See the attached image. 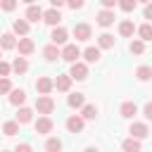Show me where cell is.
<instances>
[{"instance_id": "obj_1", "label": "cell", "mask_w": 152, "mask_h": 152, "mask_svg": "<svg viewBox=\"0 0 152 152\" xmlns=\"http://www.w3.org/2000/svg\"><path fill=\"white\" fill-rule=\"evenodd\" d=\"M36 112L38 114H52L55 112V100L50 95H38L36 100Z\"/></svg>"}, {"instance_id": "obj_2", "label": "cell", "mask_w": 152, "mask_h": 152, "mask_svg": "<svg viewBox=\"0 0 152 152\" xmlns=\"http://www.w3.org/2000/svg\"><path fill=\"white\" fill-rule=\"evenodd\" d=\"M83 52L78 50V45L76 43H71V45H64L62 48V59L64 62H69V64H74V62H78V57H81Z\"/></svg>"}, {"instance_id": "obj_3", "label": "cell", "mask_w": 152, "mask_h": 152, "mask_svg": "<svg viewBox=\"0 0 152 152\" xmlns=\"http://www.w3.org/2000/svg\"><path fill=\"white\" fill-rule=\"evenodd\" d=\"M33 128H36V133H40V135H50V133H52V119H50L48 114H40L38 121L33 124Z\"/></svg>"}, {"instance_id": "obj_4", "label": "cell", "mask_w": 152, "mask_h": 152, "mask_svg": "<svg viewBox=\"0 0 152 152\" xmlns=\"http://www.w3.org/2000/svg\"><path fill=\"white\" fill-rule=\"evenodd\" d=\"M114 10H109V7H104V10H100L97 14H95V21L102 26V28H107V26H112L114 24Z\"/></svg>"}, {"instance_id": "obj_5", "label": "cell", "mask_w": 152, "mask_h": 152, "mask_svg": "<svg viewBox=\"0 0 152 152\" xmlns=\"http://www.w3.org/2000/svg\"><path fill=\"white\" fill-rule=\"evenodd\" d=\"M69 74H71L74 81H83V78H88V66L83 62H74L71 69H69Z\"/></svg>"}, {"instance_id": "obj_6", "label": "cell", "mask_w": 152, "mask_h": 152, "mask_svg": "<svg viewBox=\"0 0 152 152\" xmlns=\"http://www.w3.org/2000/svg\"><path fill=\"white\" fill-rule=\"evenodd\" d=\"M83 126H86V119H83V116L71 114V116L66 119V131H69V133H81V131H83Z\"/></svg>"}, {"instance_id": "obj_7", "label": "cell", "mask_w": 152, "mask_h": 152, "mask_svg": "<svg viewBox=\"0 0 152 152\" xmlns=\"http://www.w3.org/2000/svg\"><path fill=\"white\" fill-rule=\"evenodd\" d=\"M43 21H45V24H50V26H57V24L62 21L59 7H50V10H45V12H43Z\"/></svg>"}, {"instance_id": "obj_8", "label": "cell", "mask_w": 152, "mask_h": 152, "mask_svg": "<svg viewBox=\"0 0 152 152\" xmlns=\"http://www.w3.org/2000/svg\"><path fill=\"white\" fill-rule=\"evenodd\" d=\"M52 88H55V81H52V78H48V76H40V78L36 81V90H38L40 95H50V93H52Z\"/></svg>"}, {"instance_id": "obj_9", "label": "cell", "mask_w": 152, "mask_h": 152, "mask_svg": "<svg viewBox=\"0 0 152 152\" xmlns=\"http://www.w3.org/2000/svg\"><path fill=\"white\" fill-rule=\"evenodd\" d=\"M90 36H93V28L88 24H76L74 26V38L76 40H90Z\"/></svg>"}, {"instance_id": "obj_10", "label": "cell", "mask_w": 152, "mask_h": 152, "mask_svg": "<svg viewBox=\"0 0 152 152\" xmlns=\"http://www.w3.org/2000/svg\"><path fill=\"white\" fill-rule=\"evenodd\" d=\"M43 57H45L48 62H55V59H59V57H62V50H59V45H57V43H50V45H45V48H43Z\"/></svg>"}, {"instance_id": "obj_11", "label": "cell", "mask_w": 152, "mask_h": 152, "mask_svg": "<svg viewBox=\"0 0 152 152\" xmlns=\"http://www.w3.org/2000/svg\"><path fill=\"white\" fill-rule=\"evenodd\" d=\"M71 74H59L57 78H55V88L59 90V93H69V88H71Z\"/></svg>"}, {"instance_id": "obj_12", "label": "cell", "mask_w": 152, "mask_h": 152, "mask_svg": "<svg viewBox=\"0 0 152 152\" xmlns=\"http://www.w3.org/2000/svg\"><path fill=\"white\" fill-rule=\"evenodd\" d=\"M17 48H19V55H24V57H26V55H31V52L36 50V43H33L31 38H26V36H24V38H19V40H17Z\"/></svg>"}, {"instance_id": "obj_13", "label": "cell", "mask_w": 152, "mask_h": 152, "mask_svg": "<svg viewBox=\"0 0 152 152\" xmlns=\"http://www.w3.org/2000/svg\"><path fill=\"white\" fill-rule=\"evenodd\" d=\"M128 133L133 135V138H147L150 135V128H147V124H131V128H128Z\"/></svg>"}, {"instance_id": "obj_14", "label": "cell", "mask_w": 152, "mask_h": 152, "mask_svg": "<svg viewBox=\"0 0 152 152\" xmlns=\"http://www.w3.org/2000/svg\"><path fill=\"white\" fill-rule=\"evenodd\" d=\"M50 38H52V43H57V45H64V43H66V38H69V31H66V28H62V26H55Z\"/></svg>"}, {"instance_id": "obj_15", "label": "cell", "mask_w": 152, "mask_h": 152, "mask_svg": "<svg viewBox=\"0 0 152 152\" xmlns=\"http://www.w3.org/2000/svg\"><path fill=\"white\" fill-rule=\"evenodd\" d=\"M10 102H12L14 107L24 104V102H26V90H21V88H12V90H10Z\"/></svg>"}, {"instance_id": "obj_16", "label": "cell", "mask_w": 152, "mask_h": 152, "mask_svg": "<svg viewBox=\"0 0 152 152\" xmlns=\"http://www.w3.org/2000/svg\"><path fill=\"white\" fill-rule=\"evenodd\" d=\"M0 48H2V50H14V48H17L14 33H2V36H0Z\"/></svg>"}, {"instance_id": "obj_17", "label": "cell", "mask_w": 152, "mask_h": 152, "mask_svg": "<svg viewBox=\"0 0 152 152\" xmlns=\"http://www.w3.org/2000/svg\"><path fill=\"white\" fill-rule=\"evenodd\" d=\"M26 19H28V21H40V19H43V10H40L38 5H28V10H26Z\"/></svg>"}, {"instance_id": "obj_18", "label": "cell", "mask_w": 152, "mask_h": 152, "mask_svg": "<svg viewBox=\"0 0 152 152\" xmlns=\"http://www.w3.org/2000/svg\"><path fill=\"white\" fill-rule=\"evenodd\" d=\"M133 31H135V26H133V21H131V19H124V21L119 24V33H121L124 38H131V36H133Z\"/></svg>"}, {"instance_id": "obj_19", "label": "cell", "mask_w": 152, "mask_h": 152, "mask_svg": "<svg viewBox=\"0 0 152 152\" xmlns=\"http://www.w3.org/2000/svg\"><path fill=\"white\" fill-rule=\"evenodd\" d=\"M12 71H17V74H26L28 71V62H26V57L21 55V57H17L14 62H12Z\"/></svg>"}, {"instance_id": "obj_20", "label": "cell", "mask_w": 152, "mask_h": 152, "mask_svg": "<svg viewBox=\"0 0 152 152\" xmlns=\"http://www.w3.org/2000/svg\"><path fill=\"white\" fill-rule=\"evenodd\" d=\"M135 114H138V104H135V102H124V104H121V116L133 119Z\"/></svg>"}, {"instance_id": "obj_21", "label": "cell", "mask_w": 152, "mask_h": 152, "mask_svg": "<svg viewBox=\"0 0 152 152\" xmlns=\"http://www.w3.org/2000/svg\"><path fill=\"white\" fill-rule=\"evenodd\" d=\"M12 28H14L17 36H26V33H28V19H17V21L12 24Z\"/></svg>"}, {"instance_id": "obj_22", "label": "cell", "mask_w": 152, "mask_h": 152, "mask_svg": "<svg viewBox=\"0 0 152 152\" xmlns=\"http://www.w3.org/2000/svg\"><path fill=\"white\" fill-rule=\"evenodd\" d=\"M97 45H100V50H109V48H114V36H112V33H102V36L97 38Z\"/></svg>"}, {"instance_id": "obj_23", "label": "cell", "mask_w": 152, "mask_h": 152, "mask_svg": "<svg viewBox=\"0 0 152 152\" xmlns=\"http://www.w3.org/2000/svg\"><path fill=\"white\" fill-rule=\"evenodd\" d=\"M66 102H69V107L78 109V107H83V104H86V97H83V93H71Z\"/></svg>"}, {"instance_id": "obj_24", "label": "cell", "mask_w": 152, "mask_h": 152, "mask_svg": "<svg viewBox=\"0 0 152 152\" xmlns=\"http://www.w3.org/2000/svg\"><path fill=\"white\" fill-rule=\"evenodd\" d=\"M128 50H131L133 55H142V52H145V40H142V38L131 40V43H128Z\"/></svg>"}, {"instance_id": "obj_25", "label": "cell", "mask_w": 152, "mask_h": 152, "mask_svg": "<svg viewBox=\"0 0 152 152\" xmlns=\"http://www.w3.org/2000/svg\"><path fill=\"white\" fill-rule=\"evenodd\" d=\"M83 57H86L88 64L97 62V59H100V48H86V50H83Z\"/></svg>"}, {"instance_id": "obj_26", "label": "cell", "mask_w": 152, "mask_h": 152, "mask_svg": "<svg viewBox=\"0 0 152 152\" xmlns=\"http://www.w3.org/2000/svg\"><path fill=\"white\" fill-rule=\"evenodd\" d=\"M33 119V112L28 109V107H19V112H17V121L19 124H28Z\"/></svg>"}, {"instance_id": "obj_27", "label": "cell", "mask_w": 152, "mask_h": 152, "mask_svg": "<svg viewBox=\"0 0 152 152\" xmlns=\"http://www.w3.org/2000/svg\"><path fill=\"white\" fill-rule=\"evenodd\" d=\"M2 133L5 135H17L19 133V121L14 119V121H5L2 124Z\"/></svg>"}, {"instance_id": "obj_28", "label": "cell", "mask_w": 152, "mask_h": 152, "mask_svg": "<svg viewBox=\"0 0 152 152\" xmlns=\"http://www.w3.org/2000/svg\"><path fill=\"white\" fill-rule=\"evenodd\" d=\"M135 76H138V81H150L152 78V66H147V64L138 66L135 69Z\"/></svg>"}, {"instance_id": "obj_29", "label": "cell", "mask_w": 152, "mask_h": 152, "mask_svg": "<svg viewBox=\"0 0 152 152\" xmlns=\"http://www.w3.org/2000/svg\"><path fill=\"white\" fill-rule=\"evenodd\" d=\"M81 116H83V119H88V121H90V119H95V116H97V107H95V104H83Z\"/></svg>"}, {"instance_id": "obj_30", "label": "cell", "mask_w": 152, "mask_h": 152, "mask_svg": "<svg viewBox=\"0 0 152 152\" xmlns=\"http://www.w3.org/2000/svg\"><path fill=\"white\" fill-rule=\"evenodd\" d=\"M124 150H128V152H135V150H140L142 145H140V138H128V140H124V145H121Z\"/></svg>"}, {"instance_id": "obj_31", "label": "cell", "mask_w": 152, "mask_h": 152, "mask_svg": "<svg viewBox=\"0 0 152 152\" xmlns=\"http://www.w3.org/2000/svg\"><path fill=\"white\" fill-rule=\"evenodd\" d=\"M45 150H48V152H59V150H62V140H59V138H48Z\"/></svg>"}, {"instance_id": "obj_32", "label": "cell", "mask_w": 152, "mask_h": 152, "mask_svg": "<svg viewBox=\"0 0 152 152\" xmlns=\"http://www.w3.org/2000/svg\"><path fill=\"white\" fill-rule=\"evenodd\" d=\"M138 36H140L142 40H152V24H142V26L138 28Z\"/></svg>"}, {"instance_id": "obj_33", "label": "cell", "mask_w": 152, "mask_h": 152, "mask_svg": "<svg viewBox=\"0 0 152 152\" xmlns=\"http://www.w3.org/2000/svg\"><path fill=\"white\" fill-rule=\"evenodd\" d=\"M135 5H138V0H119V7H121L124 12H133Z\"/></svg>"}, {"instance_id": "obj_34", "label": "cell", "mask_w": 152, "mask_h": 152, "mask_svg": "<svg viewBox=\"0 0 152 152\" xmlns=\"http://www.w3.org/2000/svg\"><path fill=\"white\" fill-rule=\"evenodd\" d=\"M10 90H12L10 78H7V76H0V95H5V93H10Z\"/></svg>"}, {"instance_id": "obj_35", "label": "cell", "mask_w": 152, "mask_h": 152, "mask_svg": "<svg viewBox=\"0 0 152 152\" xmlns=\"http://www.w3.org/2000/svg\"><path fill=\"white\" fill-rule=\"evenodd\" d=\"M0 7H2L5 12H12V10L17 7V0H0Z\"/></svg>"}, {"instance_id": "obj_36", "label": "cell", "mask_w": 152, "mask_h": 152, "mask_svg": "<svg viewBox=\"0 0 152 152\" xmlns=\"http://www.w3.org/2000/svg\"><path fill=\"white\" fill-rule=\"evenodd\" d=\"M10 71H12V64H7V62L0 59V76H10Z\"/></svg>"}, {"instance_id": "obj_37", "label": "cell", "mask_w": 152, "mask_h": 152, "mask_svg": "<svg viewBox=\"0 0 152 152\" xmlns=\"http://www.w3.org/2000/svg\"><path fill=\"white\" fill-rule=\"evenodd\" d=\"M66 5H69L71 10H81V7L86 5V0H66Z\"/></svg>"}, {"instance_id": "obj_38", "label": "cell", "mask_w": 152, "mask_h": 152, "mask_svg": "<svg viewBox=\"0 0 152 152\" xmlns=\"http://www.w3.org/2000/svg\"><path fill=\"white\" fill-rule=\"evenodd\" d=\"M142 114H145V119H147V121H152V102H147V104H145Z\"/></svg>"}, {"instance_id": "obj_39", "label": "cell", "mask_w": 152, "mask_h": 152, "mask_svg": "<svg viewBox=\"0 0 152 152\" xmlns=\"http://www.w3.org/2000/svg\"><path fill=\"white\" fill-rule=\"evenodd\" d=\"M100 2H102V7H109V10H112L114 5H119V0H100Z\"/></svg>"}, {"instance_id": "obj_40", "label": "cell", "mask_w": 152, "mask_h": 152, "mask_svg": "<svg viewBox=\"0 0 152 152\" xmlns=\"http://www.w3.org/2000/svg\"><path fill=\"white\" fill-rule=\"evenodd\" d=\"M31 150V145L28 142H21V145H17V152H28Z\"/></svg>"}, {"instance_id": "obj_41", "label": "cell", "mask_w": 152, "mask_h": 152, "mask_svg": "<svg viewBox=\"0 0 152 152\" xmlns=\"http://www.w3.org/2000/svg\"><path fill=\"white\" fill-rule=\"evenodd\" d=\"M145 19H152V2L145 5Z\"/></svg>"}, {"instance_id": "obj_42", "label": "cell", "mask_w": 152, "mask_h": 152, "mask_svg": "<svg viewBox=\"0 0 152 152\" xmlns=\"http://www.w3.org/2000/svg\"><path fill=\"white\" fill-rule=\"evenodd\" d=\"M50 2H52V7H62L66 0H50Z\"/></svg>"}, {"instance_id": "obj_43", "label": "cell", "mask_w": 152, "mask_h": 152, "mask_svg": "<svg viewBox=\"0 0 152 152\" xmlns=\"http://www.w3.org/2000/svg\"><path fill=\"white\" fill-rule=\"evenodd\" d=\"M24 2H28V5H33V2H36V0H24Z\"/></svg>"}, {"instance_id": "obj_44", "label": "cell", "mask_w": 152, "mask_h": 152, "mask_svg": "<svg viewBox=\"0 0 152 152\" xmlns=\"http://www.w3.org/2000/svg\"><path fill=\"white\" fill-rule=\"evenodd\" d=\"M138 2H152V0H138Z\"/></svg>"}, {"instance_id": "obj_45", "label": "cell", "mask_w": 152, "mask_h": 152, "mask_svg": "<svg viewBox=\"0 0 152 152\" xmlns=\"http://www.w3.org/2000/svg\"><path fill=\"white\" fill-rule=\"evenodd\" d=\"M0 50H2V48H0ZM0 55H2V52H0Z\"/></svg>"}]
</instances>
